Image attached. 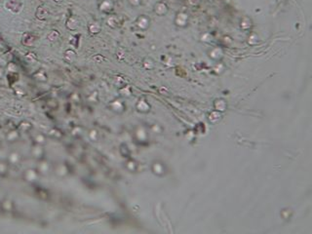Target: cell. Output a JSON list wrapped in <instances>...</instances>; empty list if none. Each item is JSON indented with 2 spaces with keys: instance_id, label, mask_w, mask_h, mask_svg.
Instances as JSON below:
<instances>
[{
  "instance_id": "6da1fadb",
  "label": "cell",
  "mask_w": 312,
  "mask_h": 234,
  "mask_svg": "<svg viewBox=\"0 0 312 234\" xmlns=\"http://www.w3.org/2000/svg\"><path fill=\"white\" fill-rule=\"evenodd\" d=\"M52 172H54L55 176L60 179H65L70 175V171L66 162H58L55 165H53Z\"/></svg>"
},
{
  "instance_id": "7a4b0ae2",
  "label": "cell",
  "mask_w": 312,
  "mask_h": 234,
  "mask_svg": "<svg viewBox=\"0 0 312 234\" xmlns=\"http://www.w3.org/2000/svg\"><path fill=\"white\" fill-rule=\"evenodd\" d=\"M35 169L37 170L40 177H47V176H49L50 173L52 172L53 166L50 163V161L47 160L46 158H43V159H41V160L37 161V165H36Z\"/></svg>"
},
{
  "instance_id": "3957f363",
  "label": "cell",
  "mask_w": 312,
  "mask_h": 234,
  "mask_svg": "<svg viewBox=\"0 0 312 234\" xmlns=\"http://www.w3.org/2000/svg\"><path fill=\"white\" fill-rule=\"evenodd\" d=\"M40 178L37 170L35 168H28L24 171L23 173V179L28 183H35Z\"/></svg>"
},
{
  "instance_id": "277c9868",
  "label": "cell",
  "mask_w": 312,
  "mask_h": 234,
  "mask_svg": "<svg viewBox=\"0 0 312 234\" xmlns=\"http://www.w3.org/2000/svg\"><path fill=\"white\" fill-rule=\"evenodd\" d=\"M30 156L33 159H35L36 161L41 160V159L45 158V148L44 145H36L33 143L30 147Z\"/></svg>"
},
{
  "instance_id": "5b68a950",
  "label": "cell",
  "mask_w": 312,
  "mask_h": 234,
  "mask_svg": "<svg viewBox=\"0 0 312 234\" xmlns=\"http://www.w3.org/2000/svg\"><path fill=\"white\" fill-rule=\"evenodd\" d=\"M22 160H23L22 154H21L19 151L14 150V151H11L8 154L6 161L10 165V167H11V166L16 167V166H19V165L22 163Z\"/></svg>"
},
{
  "instance_id": "8992f818",
  "label": "cell",
  "mask_w": 312,
  "mask_h": 234,
  "mask_svg": "<svg viewBox=\"0 0 312 234\" xmlns=\"http://www.w3.org/2000/svg\"><path fill=\"white\" fill-rule=\"evenodd\" d=\"M5 7L12 13H20L23 9V3L21 0H7Z\"/></svg>"
},
{
  "instance_id": "52a82bcc",
  "label": "cell",
  "mask_w": 312,
  "mask_h": 234,
  "mask_svg": "<svg viewBox=\"0 0 312 234\" xmlns=\"http://www.w3.org/2000/svg\"><path fill=\"white\" fill-rule=\"evenodd\" d=\"M21 138V132L18 129H11L7 132L6 136H5V139L6 141L10 143H14L17 142Z\"/></svg>"
},
{
  "instance_id": "ba28073f",
  "label": "cell",
  "mask_w": 312,
  "mask_h": 234,
  "mask_svg": "<svg viewBox=\"0 0 312 234\" xmlns=\"http://www.w3.org/2000/svg\"><path fill=\"white\" fill-rule=\"evenodd\" d=\"M151 171L154 175L161 177V176L165 174V171H166L165 165L160 161H154L151 165Z\"/></svg>"
},
{
  "instance_id": "9c48e42d",
  "label": "cell",
  "mask_w": 312,
  "mask_h": 234,
  "mask_svg": "<svg viewBox=\"0 0 312 234\" xmlns=\"http://www.w3.org/2000/svg\"><path fill=\"white\" fill-rule=\"evenodd\" d=\"M14 208H15L14 202L11 199L5 198L0 202V209L4 213H12L14 211Z\"/></svg>"
},
{
  "instance_id": "30bf717a",
  "label": "cell",
  "mask_w": 312,
  "mask_h": 234,
  "mask_svg": "<svg viewBox=\"0 0 312 234\" xmlns=\"http://www.w3.org/2000/svg\"><path fill=\"white\" fill-rule=\"evenodd\" d=\"M36 37L32 33L26 32L23 35L22 37V44L26 47H32L35 44Z\"/></svg>"
},
{
  "instance_id": "8fae6325",
  "label": "cell",
  "mask_w": 312,
  "mask_h": 234,
  "mask_svg": "<svg viewBox=\"0 0 312 234\" xmlns=\"http://www.w3.org/2000/svg\"><path fill=\"white\" fill-rule=\"evenodd\" d=\"M35 16H36V18H37L39 21H45V20H47V18H48V16H49V10H48V8H47L46 6H43V5H41V6H39L37 9H36Z\"/></svg>"
},
{
  "instance_id": "7c38bea8",
  "label": "cell",
  "mask_w": 312,
  "mask_h": 234,
  "mask_svg": "<svg viewBox=\"0 0 312 234\" xmlns=\"http://www.w3.org/2000/svg\"><path fill=\"white\" fill-rule=\"evenodd\" d=\"M76 60V52L72 49H67L63 53V61L66 63H72Z\"/></svg>"
},
{
  "instance_id": "4fadbf2b",
  "label": "cell",
  "mask_w": 312,
  "mask_h": 234,
  "mask_svg": "<svg viewBox=\"0 0 312 234\" xmlns=\"http://www.w3.org/2000/svg\"><path fill=\"white\" fill-rule=\"evenodd\" d=\"M17 129L21 132V134L22 133H29L32 130V124L28 120H22L19 123Z\"/></svg>"
},
{
  "instance_id": "5bb4252c",
  "label": "cell",
  "mask_w": 312,
  "mask_h": 234,
  "mask_svg": "<svg viewBox=\"0 0 312 234\" xmlns=\"http://www.w3.org/2000/svg\"><path fill=\"white\" fill-rule=\"evenodd\" d=\"M32 142L36 145H45L47 143V136L43 133H36L32 136Z\"/></svg>"
},
{
  "instance_id": "9a60e30c",
  "label": "cell",
  "mask_w": 312,
  "mask_h": 234,
  "mask_svg": "<svg viewBox=\"0 0 312 234\" xmlns=\"http://www.w3.org/2000/svg\"><path fill=\"white\" fill-rule=\"evenodd\" d=\"M137 110L142 113H146L150 110V105L145 99H141L137 104Z\"/></svg>"
},
{
  "instance_id": "2e32d148",
  "label": "cell",
  "mask_w": 312,
  "mask_h": 234,
  "mask_svg": "<svg viewBox=\"0 0 312 234\" xmlns=\"http://www.w3.org/2000/svg\"><path fill=\"white\" fill-rule=\"evenodd\" d=\"M78 25H79V21H78V19L76 17H74V16H71V17L68 18L67 21H66V28L70 29V30H75V29H77Z\"/></svg>"
},
{
  "instance_id": "e0dca14e",
  "label": "cell",
  "mask_w": 312,
  "mask_h": 234,
  "mask_svg": "<svg viewBox=\"0 0 312 234\" xmlns=\"http://www.w3.org/2000/svg\"><path fill=\"white\" fill-rule=\"evenodd\" d=\"M136 24L137 25V28L145 30L148 28V25H149V19L145 17V16H141V17L137 18Z\"/></svg>"
},
{
  "instance_id": "ac0fdd59",
  "label": "cell",
  "mask_w": 312,
  "mask_h": 234,
  "mask_svg": "<svg viewBox=\"0 0 312 234\" xmlns=\"http://www.w3.org/2000/svg\"><path fill=\"white\" fill-rule=\"evenodd\" d=\"M110 106V108H111L112 111H114V112H117V113H121V112H123L124 111V104L122 102H120V100H113L112 103H110L109 104Z\"/></svg>"
},
{
  "instance_id": "d6986e66",
  "label": "cell",
  "mask_w": 312,
  "mask_h": 234,
  "mask_svg": "<svg viewBox=\"0 0 312 234\" xmlns=\"http://www.w3.org/2000/svg\"><path fill=\"white\" fill-rule=\"evenodd\" d=\"M113 9V2L112 0H103L100 4V10L103 12L108 13Z\"/></svg>"
},
{
  "instance_id": "ffe728a7",
  "label": "cell",
  "mask_w": 312,
  "mask_h": 234,
  "mask_svg": "<svg viewBox=\"0 0 312 234\" xmlns=\"http://www.w3.org/2000/svg\"><path fill=\"white\" fill-rule=\"evenodd\" d=\"M48 135L50 138H52V139H55V140H62V138H63V133L60 130V129H58V128H52L49 130L48 132Z\"/></svg>"
},
{
  "instance_id": "44dd1931",
  "label": "cell",
  "mask_w": 312,
  "mask_h": 234,
  "mask_svg": "<svg viewBox=\"0 0 312 234\" xmlns=\"http://www.w3.org/2000/svg\"><path fill=\"white\" fill-rule=\"evenodd\" d=\"M135 135H136V139H137V141L139 142H145V141L146 140V138H147V134H146L145 130V129H142V128H141V127L136 130Z\"/></svg>"
},
{
  "instance_id": "7402d4cb",
  "label": "cell",
  "mask_w": 312,
  "mask_h": 234,
  "mask_svg": "<svg viewBox=\"0 0 312 234\" xmlns=\"http://www.w3.org/2000/svg\"><path fill=\"white\" fill-rule=\"evenodd\" d=\"M33 78L35 80H37L39 82H46L48 77H47V74L43 70H39L38 71H36L33 74Z\"/></svg>"
},
{
  "instance_id": "603a6c76",
  "label": "cell",
  "mask_w": 312,
  "mask_h": 234,
  "mask_svg": "<svg viewBox=\"0 0 312 234\" xmlns=\"http://www.w3.org/2000/svg\"><path fill=\"white\" fill-rule=\"evenodd\" d=\"M167 6H166V4H164L162 2H159V3H157L155 5V7H154V11L157 15H159V16H162L164 14H166L167 13Z\"/></svg>"
},
{
  "instance_id": "cb8c5ba5",
  "label": "cell",
  "mask_w": 312,
  "mask_h": 234,
  "mask_svg": "<svg viewBox=\"0 0 312 234\" xmlns=\"http://www.w3.org/2000/svg\"><path fill=\"white\" fill-rule=\"evenodd\" d=\"M60 37H61V33L59 31L56 29H53L48 33V35H47V39L50 42H56L60 39Z\"/></svg>"
},
{
  "instance_id": "d4e9b609",
  "label": "cell",
  "mask_w": 312,
  "mask_h": 234,
  "mask_svg": "<svg viewBox=\"0 0 312 234\" xmlns=\"http://www.w3.org/2000/svg\"><path fill=\"white\" fill-rule=\"evenodd\" d=\"M9 168H10V165L8 164L7 161H0V174H1L3 177L9 172Z\"/></svg>"
},
{
  "instance_id": "484cf974",
  "label": "cell",
  "mask_w": 312,
  "mask_h": 234,
  "mask_svg": "<svg viewBox=\"0 0 312 234\" xmlns=\"http://www.w3.org/2000/svg\"><path fill=\"white\" fill-rule=\"evenodd\" d=\"M89 31H90V33H92V34L99 33L100 31V25L99 23L91 24L89 25Z\"/></svg>"
},
{
  "instance_id": "4316f807",
  "label": "cell",
  "mask_w": 312,
  "mask_h": 234,
  "mask_svg": "<svg viewBox=\"0 0 312 234\" xmlns=\"http://www.w3.org/2000/svg\"><path fill=\"white\" fill-rule=\"evenodd\" d=\"M125 166H126V168L128 169L130 172H135V171H137V164L134 160H128L125 163Z\"/></svg>"
},
{
  "instance_id": "83f0119b",
  "label": "cell",
  "mask_w": 312,
  "mask_h": 234,
  "mask_svg": "<svg viewBox=\"0 0 312 234\" xmlns=\"http://www.w3.org/2000/svg\"><path fill=\"white\" fill-rule=\"evenodd\" d=\"M47 105L49 106L50 108L52 109H57L58 108V106H59V104H58V102L56 100L54 99H50L48 102H47Z\"/></svg>"
},
{
  "instance_id": "f1b7e54d",
  "label": "cell",
  "mask_w": 312,
  "mask_h": 234,
  "mask_svg": "<svg viewBox=\"0 0 312 234\" xmlns=\"http://www.w3.org/2000/svg\"><path fill=\"white\" fill-rule=\"evenodd\" d=\"M81 132H82V129L80 128V127L75 126V127H73V128L71 129V135L73 137H77L79 135H81Z\"/></svg>"
},
{
  "instance_id": "f546056e",
  "label": "cell",
  "mask_w": 312,
  "mask_h": 234,
  "mask_svg": "<svg viewBox=\"0 0 312 234\" xmlns=\"http://www.w3.org/2000/svg\"><path fill=\"white\" fill-rule=\"evenodd\" d=\"M89 138L92 141H97V139H98V131L97 130H91V131H90Z\"/></svg>"
},
{
  "instance_id": "4dcf8cb0",
  "label": "cell",
  "mask_w": 312,
  "mask_h": 234,
  "mask_svg": "<svg viewBox=\"0 0 312 234\" xmlns=\"http://www.w3.org/2000/svg\"><path fill=\"white\" fill-rule=\"evenodd\" d=\"M107 24H108V25L112 26V28H115V26L117 25V19H116L115 17H110L107 20Z\"/></svg>"
},
{
  "instance_id": "1f68e13d",
  "label": "cell",
  "mask_w": 312,
  "mask_h": 234,
  "mask_svg": "<svg viewBox=\"0 0 312 234\" xmlns=\"http://www.w3.org/2000/svg\"><path fill=\"white\" fill-rule=\"evenodd\" d=\"M25 58L28 62H32L36 61V56H35V54H33V53H28V54L25 56Z\"/></svg>"
},
{
  "instance_id": "d6a6232c",
  "label": "cell",
  "mask_w": 312,
  "mask_h": 234,
  "mask_svg": "<svg viewBox=\"0 0 312 234\" xmlns=\"http://www.w3.org/2000/svg\"><path fill=\"white\" fill-rule=\"evenodd\" d=\"M7 70L10 72H16V70H17V66H16L14 62H10L7 66Z\"/></svg>"
},
{
  "instance_id": "836d02e7",
  "label": "cell",
  "mask_w": 312,
  "mask_h": 234,
  "mask_svg": "<svg viewBox=\"0 0 312 234\" xmlns=\"http://www.w3.org/2000/svg\"><path fill=\"white\" fill-rule=\"evenodd\" d=\"M144 66H145V68H151L153 66V62L151 60H149V58H146L144 62Z\"/></svg>"
},
{
  "instance_id": "e575fe53",
  "label": "cell",
  "mask_w": 312,
  "mask_h": 234,
  "mask_svg": "<svg viewBox=\"0 0 312 234\" xmlns=\"http://www.w3.org/2000/svg\"><path fill=\"white\" fill-rule=\"evenodd\" d=\"M129 2L132 6L136 7V6H139V5L141 4V0H129Z\"/></svg>"
},
{
  "instance_id": "d590c367",
  "label": "cell",
  "mask_w": 312,
  "mask_h": 234,
  "mask_svg": "<svg viewBox=\"0 0 312 234\" xmlns=\"http://www.w3.org/2000/svg\"><path fill=\"white\" fill-rule=\"evenodd\" d=\"M152 130L153 132H155L156 134H159V133L161 132V129H160V127L159 126H157V125H154L152 127Z\"/></svg>"
},
{
  "instance_id": "8d00e7d4",
  "label": "cell",
  "mask_w": 312,
  "mask_h": 234,
  "mask_svg": "<svg viewBox=\"0 0 312 234\" xmlns=\"http://www.w3.org/2000/svg\"><path fill=\"white\" fill-rule=\"evenodd\" d=\"M3 75H4V68L0 66V78H2Z\"/></svg>"
},
{
  "instance_id": "74e56055",
  "label": "cell",
  "mask_w": 312,
  "mask_h": 234,
  "mask_svg": "<svg viewBox=\"0 0 312 234\" xmlns=\"http://www.w3.org/2000/svg\"><path fill=\"white\" fill-rule=\"evenodd\" d=\"M2 180H3V176H2L1 174H0V184H1V183H2Z\"/></svg>"
},
{
  "instance_id": "f35d334b",
  "label": "cell",
  "mask_w": 312,
  "mask_h": 234,
  "mask_svg": "<svg viewBox=\"0 0 312 234\" xmlns=\"http://www.w3.org/2000/svg\"><path fill=\"white\" fill-rule=\"evenodd\" d=\"M53 1H55V2H61L62 0H53Z\"/></svg>"
}]
</instances>
